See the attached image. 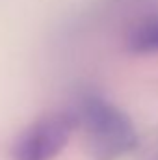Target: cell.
<instances>
[{"mask_svg": "<svg viewBox=\"0 0 158 160\" xmlns=\"http://www.w3.org/2000/svg\"><path fill=\"white\" fill-rule=\"evenodd\" d=\"M128 50L136 54H156L158 52V15L140 21L126 38Z\"/></svg>", "mask_w": 158, "mask_h": 160, "instance_id": "3957f363", "label": "cell"}, {"mask_svg": "<svg viewBox=\"0 0 158 160\" xmlns=\"http://www.w3.org/2000/svg\"><path fill=\"white\" fill-rule=\"evenodd\" d=\"M77 112L48 114L30 125L15 142L11 149L13 160H52L67 145L73 130L77 128Z\"/></svg>", "mask_w": 158, "mask_h": 160, "instance_id": "7a4b0ae2", "label": "cell"}, {"mask_svg": "<svg viewBox=\"0 0 158 160\" xmlns=\"http://www.w3.org/2000/svg\"><path fill=\"white\" fill-rule=\"evenodd\" d=\"M89 145V153L97 160H116L130 153L138 143V134L128 116L99 95H87L78 108Z\"/></svg>", "mask_w": 158, "mask_h": 160, "instance_id": "6da1fadb", "label": "cell"}]
</instances>
